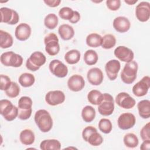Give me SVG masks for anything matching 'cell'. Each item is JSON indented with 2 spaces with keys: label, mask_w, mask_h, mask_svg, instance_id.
<instances>
[{
  "label": "cell",
  "mask_w": 150,
  "mask_h": 150,
  "mask_svg": "<svg viewBox=\"0 0 150 150\" xmlns=\"http://www.w3.org/2000/svg\"><path fill=\"white\" fill-rule=\"evenodd\" d=\"M124 2L129 5H134L135 3L138 2L137 0H124Z\"/></svg>",
  "instance_id": "47"
},
{
  "label": "cell",
  "mask_w": 150,
  "mask_h": 150,
  "mask_svg": "<svg viewBox=\"0 0 150 150\" xmlns=\"http://www.w3.org/2000/svg\"><path fill=\"white\" fill-rule=\"evenodd\" d=\"M1 22L7 23L8 25H15L19 21V15L14 9L2 7L0 9Z\"/></svg>",
  "instance_id": "9"
},
{
  "label": "cell",
  "mask_w": 150,
  "mask_h": 150,
  "mask_svg": "<svg viewBox=\"0 0 150 150\" xmlns=\"http://www.w3.org/2000/svg\"><path fill=\"white\" fill-rule=\"evenodd\" d=\"M32 112V108L30 109H19L18 108V117L21 120H26L29 119Z\"/></svg>",
  "instance_id": "42"
},
{
  "label": "cell",
  "mask_w": 150,
  "mask_h": 150,
  "mask_svg": "<svg viewBox=\"0 0 150 150\" xmlns=\"http://www.w3.org/2000/svg\"><path fill=\"white\" fill-rule=\"evenodd\" d=\"M74 11L71 8L64 6L60 9L59 11V16L63 20H68L69 21L73 18Z\"/></svg>",
  "instance_id": "38"
},
{
  "label": "cell",
  "mask_w": 150,
  "mask_h": 150,
  "mask_svg": "<svg viewBox=\"0 0 150 150\" xmlns=\"http://www.w3.org/2000/svg\"><path fill=\"white\" fill-rule=\"evenodd\" d=\"M32 29L29 25L26 23L19 24L15 28V38L20 41H25L28 40L31 35Z\"/></svg>",
  "instance_id": "20"
},
{
  "label": "cell",
  "mask_w": 150,
  "mask_h": 150,
  "mask_svg": "<svg viewBox=\"0 0 150 150\" xmlns=\"http://www.w3.org/2000/svg\"><path fill=\"white\" fill-rule=\"evenodd\" d=\"M138 69V65L136 61L126 63L120 74L122 82L127 84H132L137 79Z\"/></svg>",
  "instance_id": "2"
},
{
  "label": "cell",
  "mask_w": 150,
  "mask_h": 150,
  "mask_svg": "<svg viewBox=\"0 0 150 150\" xmlns=\"http://www.w3.org/2000/svg\"><path fill=\"white\" fill-rule=\"evenodd\" d=\"M6 95L10 98L16 97L20 93V87L19 85L14 81H12L10 87L5 91Z\"/></svg>",
  "instance_id": "37"
},
{
  "label": "cell",
  "mask_w": 150,
  "mask_h": 150,
  "mask_svg": "<svg viewBox=\"0 0 150 150\" xmlns=\"http://www.w3.org/2000/svg\"><path fill=\"white\" fill-rule=\"evenodd\" d=\"M114 100L112 96L109 93L103 94V100L98 105V112L103 116H109L114 111Z\"/></svg>",
  "instance_id": "8"
},
{
  "label": "cell",
  "mask_w": 150,
  "mask_h": 150,
  "mask_svg": "<svg viewBox=\"0 0 150 150\" xmlns=\"http://www.w3.org/2000/svg\"><path fill=\"white\" fill-rule=\"evenodd\" d=\"M32 104V100L29 97L22 96L18 100V107L19 109H30Z\"/></svg>",
  "instance_id": "39"
},
{
  "label": "cell",
  "mask_w": 150,
  "mask_h": 150,
  "mask_svg": "<svg viewBox=\"0 0 150 150\" xmlns=\"http://www.w3.org/2000/svg\"><path fill=\"white\" fill-rule=\"evenodd\" d=\"M136 122L135 115L131 112L121 114L117 120L118 127L122 130H127L132 128Z\"/></svg>",
  "instance_id": "14"
},
{
  "label": "cell",
  "mask_w": 150,
  "mask_h": 150,
  "mask_svg": "<svg viewBox=\"0 0 150 150\" xmlns=\"http://www.w3.org/2000/svg\"><path fill=\"white\" fill-rule=\"evenodd\" d=\"M44 43L45 45V50L50 56H55L60 51V45L59 39L57 35L54 33L47 34L44 38Z\"/></svg>",
  "instance_id": "7"
},
{
  "label": "cell",
  "mask_w": 150,
  "mask_h": 150,
  "mask_svg": "<svg viewBox=\"0 0 150 150\" xmlns=\"http://www.w3.org/2000/svg\"><path fill=\"white\" fill-rule=\"evenodd\" d=\"M115 101L120 107L124 109L132 108L135 105V100L128 93L120 92L115 97Z\"/></svg>",
  "instance_id": "13"
},
{
  "label": "cell",
  "mask_w": 150,
  "mask_h": 150,
  "mask_svg": "<svg viewBox=\"0 0 150 150\" xmlns=\"http://www.w3.org/2000/svg\"><path fill=\"white\" fill-rule=\"evenodd\" d=\"M141 150H149L150 149V140H145L140 146Z\"/></svg>",
  "instance_id": "46"
},
{
  "label": "cell",
  "mask_w": 150,
  "mask_h": 150,
  "mask_svg": "<svg viewBox=\"0 0 150 150\" xmlns=\"http://www.w3.org/2000/svg\"><path fill=\"white\" fill-rule=\"evenodd\" d=\"M0 61L5 66L19 67L22 66L23 59L21 55L12 51H8L1 54Z\"/></svg>",
  "instance_id": "5"
},
{
  "label": "cell",
  "mask_w": 150,
  "mask_h": 150,
  "mask_svg": "<svg viewBox=\"0 0 150 150\" xmlns=\"http://www.w3.org/2000/svg\"><path fill=\"white\" fill-rule=\"evenodd\" d=\"M137 108L139 116L143 119H148L150 117V101L142 100L137 104Z\"/></svg>",
  "instance_id": "23"
},
{
  "label": "cell",
  "mask_w": 150,
  "mask_h": 150,
  "mask_svg": "<svg viewBox=\"0 0 150 150\" xmlns=\"http://www.w3.org/2000/svg\"><path fill=\"white\" fill-rule=\"evenodd\" d=\"M58 33L63 40H69L73 38L74 35V30L70 25L63 24L59 27Z\"/></svg>",
  "instance_id": "22"
},
{
  "label": "cell",
  "mask_w": 150,
  "mask_h": 150,
  "mask_svg": "<svg viewBox=\"0 0 150 150\" xmlns=\"http://www.w3.org/2000/svg\"><path fill=\"white\" fill-rule=\"evenodd\" d=\"M116 38L112 34H106L102 37L101 47L105 49H110L115 46Z\"/></svg>",
  "instance_id": "35"
},
{
  "label": "cell",
  "mask_w": 150,
  "mask_h": 150,
  "mask_svg": "<svg viewBox=\"0 0 150 150\" xmlns=\"http://www.w3.org/2000/svg\"><path fill=\"white\" fill-rule=\"evenodd\" d=\"M87 97L88 102L95 105H98L103 100V94L97 90H91Z\"/></svg>",
  "instance_id": "29"
},
{
  "label": "cell",
  "mask_w": 150,
  "mask_h": 150,
  "mask_svg": "<svg viewBox=\"0 0 150 150\" xmlns=\"http://www.w3.org/2000/svg\"><path fill=\"white\" fill-rule=\"evenodd\" d=\"M114 54L120 60L126 63L133 60L134 58L133 51L125 46H118L117 47L114 51Z\"/></svg>",
  "instance_id": "16"
},
{
  "label": "cell",
  "mask_w": 150,
  "mask_h": 150,
  "mask_svg": "<svg viewBox=\"0 0 150 150\" xmlns=\"http://www.w3.org/2000/svg\"><path fill=\"white\" fill-rule=\"evenodd\" d=\"M13 43L12 36L8 32L0 30V47L2 49H8Z\"/></svg>",
  "instance_id": "26"
},
{
  "label": "cell",
  "mask_w": 150,
  "mask_h": 150,
  "mask_svg": "<svg viewBox=\"0 0 150 150\" xmlns=\"http://www.w3.org/2000/svg\"><path fill=\"white\" fill-rule=\"evenodd\" d=\"M98 128L100 131L104 134H109L112 129L111 121L108 118H101L98 122Z\"/></svg>",
  "instance_id": "36"
},
{
  "label": "cell",
  "mask_w": 150,
  "mask_h": 150,
  "mask_svg": "<svg viewBox=\"0 0 150 150\" xmlns=\"http://www.w3.org/2000/svg\"><path fill=\"white\" fill-rule=\"evenodd\" d=\"M58 17L55 13H50L47 14L44 19V25L49 29L52 30L56 28L58 25Z\"/></svg>",
  "instance_id": "34"
},
{
  "label": "cell",
  "mask_w": 150,
  "mask_h": 150,
  "mask_svg": "<svg viewBox=\"0 0 150 150\" xmlns=\"http://www.w3.org/2000/svg\"><path fill=\"white\" fill-rule=\"evenodd\" d=\"M81 117L83 121L86 122H92L96 115V110L91 105H86L81 110Z\"/></svg>",
  "instance_id": "27"
},
{
  "label": "cell",
  "mask_w": 150,
  "mask_h": 150,
  "mask_svg": "<svg viewBox=\"0 0 150 150\" xmlns=\"http://www.w3.org/2000/svg\"><path fill=\"white\" fill-rule=\"evenodd\" d=\"M114 29L120 33L128 32L131 27V23L129 19L125 16L116 17L112 22Z\"/></svg>",
  "instance_id": "21"
},
{
  "label": "cell",
  "mask_w": 150,
  "mask_h": 150,
  "mask_svg": "<svg viewBox=\"0 0 150 150\" xmlns=\"http://www.w3.org/2000/svg\"><path fill=\"white\" fill-rule=\"evenodd\" d=\"M88 81L93 86L100 85L104 79V75L102 70L98 67L90 69L87 73Z\"/></svg>",
  "instance_id": "19"
},
{
  "label": "cell",
  "mask_w": 150,
  "mask_h": 150,
  "mask_svg": "<svg viewBox=\"0 0 150 150\" xmlns=\"http://www.w3.org/2000/svg\"><path fill=\"white\" fill-rule=\"evenodd\" d=\"M43 2L46 5L52 8L57 7L61 3L60 0H45Z\"/></svg>",
  "instance_id": "44"
},
{
  "label": "cell",
  "mask_w": 150,
  "mask_h": 150,
  "mask_svg": "<svg viewBox=\"0 0 150 150\" xmlns=\"http://www.w3.org/2000/svg\"><path fill=\"white\" fill-rule=\"evenodd\" d=\"M121 69L120 62L116 59H112L108 61L105 65V70L108 78L111 80H115Z\"/></svg>",
  "instance_id": "17"
},
{
  "label": "cell",
  "mask_w": 150,
  "mask_h": 150,
  "mask_svg": "<svg viewBox=\"0 0 150 150\" xmlns=\"http://www.w3.org/2000/svg\"><path fill=\"white\" fill-rule=\"evenodd\" d=\"M107 7L112 11H115L120 9L121 6L120 0H107L106 1Z\"/></svg>",
  "instance_id": "43"
},
{
  "label": "cell",
  "mask_w": 150,
  "mask_h": 150,
  "mask_svg": "<svg viewBox=\"0 0 150 150\" xmlns=\"http://www.w3.org/2000/svg\"><path fill=\"white\" fill-rule=\"evenodd\" d=\"M83 59L86 64L88 66H92L97 63L98 60V56L95 50L89 49L84 53Z\"/></svg>",
  "instance_id": "32"
},
{
  "label": "cell",
  "mask_w": 150,
  "mask_h": 150,
  "mask_svg": "<svg viewBox=\"0 0 150 150\" xmlns=\"http://www.w3.org/2000/svg\"><path fill=\"white\" fill-rule=\"evenodd\" d=\"M80 19V14L78 11H74L73 18L69 21L71 23H77Z\"/></svg>",
  "instance_id": "45"
},
{
  "label": "cell",
  "mask_w": 150,
  "mask_h": 150,
  "mask_svg": "<svg viewBox=\"0 0 150 150\" xmlns=\"http://www.w3.org/2000/svg\"><path fill=\"white\" fill-rule=\"evenodd\" d=\"M135 16L141 22H147L150 18V4L146 1L139 2L135 8Z\"/></svg>",
  "instance_id": "12"
},
{
  "label": "cell",
  "mask_w": 150,
  "mask_h": 150,
  "mask_svg": "<svg viewBox=\"0 0 150 150\" xmlns=\"http://www.w3.org/2000/svg\"><path fill=\"white\" fill-rule=\"evenodd\" d=\"M0 114L5 120L12 121L18 116V107L7 99L1 100Z\"/></svg>",
  "instance_id": "3"
},
{
  "label": "cell",
  "mask_w": 150,
  "mask_h": 150,
  "mask_svg": "<svg viewBox=\"0 0 150 150\" xmlns=\"http://www.w3.org/2000/svg\"><path fill=\"white\" fill-rule=\"evenodd\" d=\"M45 101L47 104L55 106L62 104L65 101V94L61 90L48 91L45 95Z\"/></svg>",
  "instance_id": "15"
},
{
  "label": "cell",
  "mask_w": 150,
  "mask_h": 150,
  "mask_svg": "<svg viewBox=\"0 0 150 150\" xmlns=\"http://www.w3.org/2000/svg\"><path fill=\"white\" fill-rule=\"evenodd\" d=\"M35 122L42 132H47L53 127V119L50 113L46 110H38L34 116Z\"/></svg>",
  "instance_id": "1"
},
{
  "label": "cell",
  "mask_w": 150,
  "mask_h": 150,
  "mask_svg": "<svg viewBox=\"0 0 150 150\" xmlns=\"http://www.w3.org/2000/svg\"><path fill=\"white\" fill-rule=\"evenodd\" d=\"M150 87V77L148 76L143 77L132 87V93L137 97L145 96Z\"/></svg>",
  "instance_id": "11"
},
{
  "label": "cell",
  "mask_w": 150,
  "mask_h": 150,
  "mask_svg": "<svg viewBox=\"0 0 150 150\" xmlns=\"http://www.w3.org/2000/svg\"><path fill=\"white\" fill-rule=\"evenodd\" d=\"M46 61V57L45 55L41 52L36 51L32 53L26 60V67L30 71H36L45 64Z\"/></svg>",
  "instance_id": "6"
},
{
  "label": "cell",
  "mask_w": 150,
  "mask_h": 150,
  "mask_svg": "<svg viewBox=\"0 0 150 150\" xmlns=\"http://www.w3.org/2000/svg\"><path fill=\"white\" fill-rule=\"evenodd\" d=\"M49 69L52 74L59 78H64L68 74L67 66L58 59L52 60L49 64Z\"/></svg>",
  "instance_id": "10"
},
{
  "label": "cell",
  "mask_w": 150,
  "mask_h": 150,
  "mask_svg": "<svg viewBox=\"0 0 150 150\" xmlns=\"http://www.w3.org/2000/svg\"><path fill=\"white\" fill-rule=\"evenodd\" d=\"M80 52L77 49H72L67 52L64 55V60L69 64L77 63L80 60Z\"/></svg>",
  "instance_id": "30"
},
{
  "label": "cell",
  "mask_w": 150,
  "mask_h": 150,
  "mask_svg": "<svg viewBox=\"0 0 150 150\" xmlns=\"http://www.w3.org/2000/svg\"><path fill=\"white\" fill-rule=\"evenodd\" d=\"M124 145L128 148H134L138 145L139 140L137 136L134 133L126 134L123 138Z\"/></svg>",
  "instance_id": "33"
},
{
  "label": "cell",
  "mask_w": 150,
  "mask_h": 150,
  "mask_svg": "<svg viewBox=\"0 0 150 150\" xmlns=\"http://www.w3.org/2000/svg\"><path fill=\"white\" fill-rule=\"evenodd\" d=\"M140 136L143 141L150 140V123H146L140 131Z\"/></svg>",
  "instance_id": "41"
},
{
  "label": "cell",
  "mask_w": 150,
  "mask_h": 150,
  "mask_svg": "<svg viewBox=\"0 0 150 150\" xmlns=\"http://www.w3.org/2000/svg\"><path fill=\"white\" fill-rule=\"evenodd\" d=\"M86 44L91 47H98L101 46L102 36L96 33H92L87 35L86 39Z\"/></svg>",
  "instance_id": "28"
},
{
  "label": "cell",
  "mask_w": 150,
  "mask_h": 150,
  "mask_svg": "<svg viewBox=\"0 0 150 150\" xmlns=\"http://www.w3.org/2000/svg\"><path fill=\"white\" fill-rule=\"evenodd\" d=\"M40 148L42 150H59L61 148V144L56 139H44L40 144Z\"/></svg>",
  "instance_id": "25"
},
{
  "label": "cell",
  "mask_w": 150,
  "mask_h": 150,
  "mask_svg": "<svg viewBox=\"0 0 150 150\" xmlns=\"http://www.w3.org/2000/svg\"><path fill=\"white\" fill-rule=\"evenodd\" d=\"M0 81H1V90L2 91L6 90L11 86L12 81L9 77L6 75L1 74L0 76Z\"/></svg>",
  "instance_id": "40"
},
{
  "label": "cell",
  "mask_w": 150,
  "mask_h": 150,
  "mask_svg": "<svg viewBox=\"0 0 150 150\" xmlns=\"http://www.w3.org/2000/svg\"><path fill=\"white\" fill-rule=\"evenodd\" d=\"M18 81L21 86L29 87L32 86L35 81V77L33 74L29 73H23L20 75Z\"/></svg>",
  "instance_id": "31"
},
{
  "label": "cell",
  "mask_w": 150,
  "mask_h": 150,
  "mask_svg": "<svg viewBox=\"0 0 150 150\" xmlns=\"http://www.w3.org/2000/svg\"><path fill=\"white\" fill-rule=\"evenodd\" d=\"M67 87L72 91L78 92L83 89L85 81L83 76L79 74H73L67 80Z\"/></svg>",
  "instance_id": "18"
},
{
  "label": "cell",
  "mask_w": 150,
  "mask_h": 150,
  "mask_svg": "<svg viewBox=\"0 0 150 150\" xmlns=\"http://www.w3.org/2000/svg\"><path fill=\"white\" fill-rule=\"evenodd\" d=\"M19 140L23 145H30L35 142V134L30 129H25L22 130L19 134Z\"/></svg>",
  "instance_id": "24"
},
{
  "label": "cell",
  "mask_w": 150,
  "mask_h": 150,
  "mask_svg": "<svg viewBox=\"0 0 150 150\" xmlns=\"http://www.w3.org/2000/svg\"><path fill=\"white\" fill-rule=\"evenodd\" d=\"M82 138L89 144L94 146L100 145L103 142L102 135L97 132V129L93 126H87L82 131Z\"/></svg>",
  "instance_id": "4"
}]
</instances>
